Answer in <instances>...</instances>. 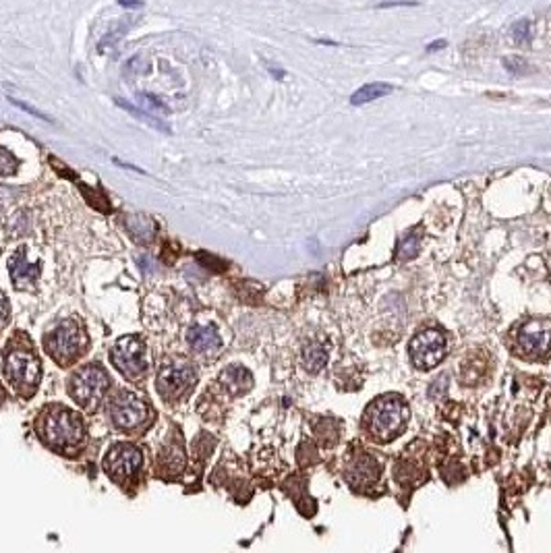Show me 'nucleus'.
Instances as JSON below:
<instances>
[{"label":"nucleus","instance_id":"f3484780","mask_svg":"<svg viewBox=\"0 0 551 553\" xmlns=\"http://www.w3.org/2000/svg\"><path fill=\"white\" fill-rule=\"evenodd\" d=\"M222 384L232 392V394H243L251 388V375L243 367H228L222 373Z\"/></svg>","mask_w":551,"mask_h":553},{"label":"nucleus","instance_id":"a878e982","mask_svg":"<svg viewBox=\"0 0 551 553\" xmlns=\"http://www.w3.org/2000/svg\"><path fill=\"white\" fill-rule=\"evenodd\" d=\"M139 265H141L143 272H149V274L158 272V265H156V261H153L149 255H141V257H139Z\"/></svg>","mask_w":551,"mask_h":553},{"label":"nucleus","instance_id":"6ab92c4d","mask_svg":"<svg viewBox=\"0 0 551 553\" xmlns=\"http://www.w3.org/2000/svg\"><path fill=\"white\" fill-rule=\"evenodd\" d=\"M328 365V350L321 344H309L303 353V367L309 373H319Z\"/></svg>","mask_w":551,"mask_h":553},{"label":"nucleus","instance_id":"b1692460","mask_svg":"<svg viewBox=\"0 0 551 553\" xmlns=\"http://www.w3.org/2000/svg\"><path fill=\"white\" fill-rule=\"evenodd\" d=\"M8 315H10L8 301H6V297L0 292V328H4V326H6V321H8Z\"/></svg>","mask_w":551,"mask_h":553},{"label":"nucleus","instance_id":"f03ea898","mask_svg":"<svg viewBox=\"0 0 551 553\" xmlns=\"http://www.w3.org/2000/svg\"><path fill=\"white\" fill-rule=\"evenodd\" d=\"M4 375L8 384L21 394V396H31L39 384L41 367L39 359L35 357L33 348L23 344H12L6 353L4 359Z\"/></svg>","mask_w":551,"mask_h":553},{"label":"nucleus","instance_id":"9d476101","mask_svg":"<svg viewBox=\"0 0 551 553\" xmlns=\"http://www.w3.org/2000/svg\"><path fill=\"white\" fill-rule=\"evenodd\" d=\"M141 467H143V454L139 448H135L131 444L112 446L106 460H104V469H106L108 477L120 485H127L129 481H133L139 475Z\"/></svg>","mask_w":551,"mask_h":553},{"label":"nucleus","instance_id":"5701e85b","mask_svg":"<svg viewBox=\"0 0 551 553\" xmlns=\"http://www.w3.org/2000/svg\"><path fill=\"white\" fill-rule=\"evenodd\" d=\"M446 392H448V375H440V379L431 384L429 396H431V398H442Z\"/></svg>","mask_w":551,"mask_h":553},{"label":"nucleus","instance_id":"bb28decb","mask_svg":"<svg viewBox=\"0 0 551 553\" xmlns=\"http://www.w3.org/2000/svg\"><path fill=\"white\" fill-rule=\"evenodd\" d=\"M442 46H446V44H444V41H438V44H431L427 50H436V48H442Z\"/></svg>","mask_w":551,"mask_h":553},{"label":"nucleus","instance_id":"aec40b11","mask_svg":"<svg viewBox=\"0 0 551 553\" xmlns=\"http://www.w3.org/2000/svg\"><path fill=\"white\" fill-rule=\"evenodd\" d=\"M160 462L170 473H178L183 469V446H178L176 442L164 446L162 448V454H160Z\"/></svg>","mask_w":551,"mask_h":553},{"label":"nucleus","instance_id":"4468645a","mask_svg":"<svg viewBox=\"0 0 551 553\" xmlns=\"http://www.w3.org/2000/svg\"><path fill=\"white\" fill-rule=\"evenodd\" d=\"M187 340L199 355H214L222 346V338L214 326H193L187 334Z\"/></svg>","mask_w":551,"mask_h":553},{"label":"nucleus","instance_id":"f257e3e1","mask_svg":"<svg viewBox=\"0 0 551 553\" xmlns=\"http://www.w3.org/2000/svg\"><path fill=\"white\" fill-rule=\"evenodd\" d=\"M35 431L48 448L58 452H75L79 446H83L85 440V427L81 417L60 404L46 409L37 417Z\"/></svg>","mask_w":551,"mask_h":553},{"label":"nucleus","instance_id":"1a4fd4ad","mask_svg":"<svg viewBox=\"0 0 551 553\" xmlns=\"http://www.w3.org/2000/svg\"><path fill=\"white\" fill-rule=\"evenodd\" d=\"M446 348H448L446 336L436 328L419 332L409 346L413 365L417 369H433L436 365H440L446 357Z\"/></svg>","mask_w":551,"mask_h":553},{"label":"nucleus","instance_id":"2eb2a0df","mask_svg":"<svg viewBox=\"0 0 551 553\" xmlns=\"http://www.w3.org/2000/svg\"><path fill=\"white\" fill-rule=\"evenodd\" d=\"M127 230L137 243H149L156 236V222L145 214H133L127 218Z\"/></svg>","mask_w":551,"mask_h":553},{"label":"nucleus","instance_id":"20e7f679","mask_svg":"<svg viewBox=\"0 0 551 553\" xmlns=\"http://www.w3.org/2000/svg\"><path fill=\"white\" fill-rule=\"evenodd\" d=\"M87 346V334L75 319L60 321L46 334V350L58 365H71Z\"/></svg>","mask_w":551,"mask_h":553},{"label":"nucleus","instance_id":"9b49d317","mask_svg":"<svg viewBox=\"0 0 551 553\" xmlns=\"http://www.w3.org/2000/svg\"><path fill=\"white\" fill-rule=\"evenodd\" d=\"M516 348L525 357H543L551 348V321L529 319L516 332Z\"/></svg>","mask_w":551,"mask_h":553},{"label":"nucleus","instance_id":"dca6fc26","mask_svg":"<svg viewBox=\"0 0 551 553\" xmlns=\"http://www.w3.org/2000/svg\"><path fill=\"white\" fill-rule=\"evenodd\" d=\"M421 236H423V228H411L409 232H404L398 241V249H396V257L398 261H411L419 255L421 249Z\"/></svg>","mask_w":551,"mask_h":553},{"label":"nucleus","instance_id":"a211bd4d","mask_svg":"<svg viewBox=\"0 0 551 553\" xmlns=\"http://www.w3.org/2000/svg\"><path fill=\"white\" fill-rule=\"evenodd\" d=\"M390 91H392V85H388V83H367V85H363L361 89H357L351 95V104L353 106H363L367 102H373V100H380V97L388 95Z\"/></svg>","mask_w":551,"mask_h":553},{"label":"nucleus","instance_id":"393cba45","mask_svg":"<svg viewBox=\"0 0 551 553\" xmlns=\"http://www.w3.org/2000/svg\"><path fill=\"white\" fill-rule=\"evenodd\" d=\"M10 102L17 106V108H21V110H25V112H29V114H33V116H37V118H41V120H48V116L44 114V112H39V110H35V108H31V106H27V104H23L21 100H15V97H10Z\"/></svg>","mask_w":551,"mask_h":553},{"label":"nucleus","instance_id":"4be33fe9","mask_svg":"<svg viewBox=\"0 0 551 553\" xmlns=\"http://www.w3.org/2000/svg\"><path fill=\"white\" fill-rule=\"evenodd\" d=\"M15 170H17V158L8 149L0 147V174L10 176V174H15Z\"/></svg>","mask_w":551,"mask_h":553},{"label":"nucleus","instance_id":"412c9836","mask_svg":"<svg viewBox=\"0 0 551 553\" xmlns=\"http://www.w3.org/2000/svg\"><path fill=\"white\" fill-rule=\"evenodd\" d=\"M512 37L516 44H529L533 39V23L529 19H523L519 21L514 27H512Z\"/></svg>","mask_w":551,"mask_h":553},{"label":"nucleus","instance_id":"39448f33","mask_svg":"<svg viewBox=\"0 0 551 553\" xmlns=\"http://www.w3.org/2000/svg\"><path fill=\"white\" fill-rule=\"evenodd\" d=\"M110 390V377L100 365H85L71 377L68 392L77 404H81L87 411H93L106 392Z\"/></svg>","mask_w":551,"mask_h":553},{"label":"nucleus","instance_id":"ddd939ff","mask_svg":"<svg viewBox=\"0 0 551 553\" xmlns=\"http://www.w3.org/2000/svg\"><path fill=\"white\" fill-rule=\"evenodd\" d=\"M8 270H10V280L19 290H29L39 276V263H29L23 249H19L15 257L8 261Z\"/></svg>","mask_w":551,"mask_h":553},{"label":"nucleus","instance_id":"6e6552de","mask_svg":"<svg viewBox=\"0 0 551 553\" xmlns=\"http://www.w3.org/2000/svg\"><path fill=\"white\" fill-rule=\"evenodd\" d=\"M110 419L122 431H135L143 427L149 419V406L143 398L133 392H116L110 400Z\"/></svg>","mask_w":551,"mask_h":553},{"label":"nucleus","instance_id":"f8f14e48","mask_svg":"<svg viewBox=\"0 0 551 553\" xmlns=\"http://www.w3.org/2000/svg\"><path fill=\"white\" fill-rule=\"evenodd\" d=\"M380 465L373 456H367V454H361L357 458H353L346 467V481L359 489L363 487H369L373 485L377 479H380Z\"/></svg>","mask_w":551,"mask_h":553},{"label":"nucleus","instance_id":"7ed1b4c3","mask_svg":"<svg viewBox=\"0 0 551 553\" xmlns=\"http://www.w3.org/2000/svg\"><path fill=\"white\" fill-rule=\"evenodd\" d=\"M409 417H411V411L402 398L384 396L369 406L365 419H367L369 431L377 440H392L400 431H404Z\"/></svg>","mask_w":551,"mask_h":553},{"label":"nucleus","instance_id":"0eeeda50","mask_svg":"<svg viewBox=\"0 0 551 553\" xmlns=\"http://www.w3.org/2000/svg\"><path fill=\"white\" fill-rule=\"evenodd\" d=\"M112 365L129 379H137L147 371V346L139 336L120 338L110 350Z\"/></svg>","mask_w":551,"mask_h":553},{"label":"nucleus","instance_id":"423d86ee","mask_svg":"<svg viewBox=\"0 0 551 553\" xmlns=\"http://www.w3.org/2000/svg\"><path fill=\"white\" fill-rule=\"evenodd\" d=\"M197 379V369L187 359H168L158 373V390L166 400H178L185 396Z\"/></svg>","mask_w":551,"mask_h":553}]
</instances>
